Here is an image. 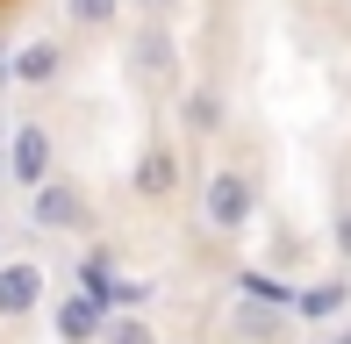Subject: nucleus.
<instances>
[{
    "instance_id": "nucleus-12",
    "label": "nucleus",
    "mask_w": 351,
    "mask_h": 344,
    "mask_svg": "<svg viewBox=\"0 0 351 344\" xmlns=\"http://www.w3.org/2000/svg\"><path fill=\"white\" fill-rule=\"evenodd\" d=\"M72 29H115L122 22V0H65Z\"/></svg>"
},
{
    "instance_id": "nucleus-15",
    "label": "nucleus",
    "mask_w": 351,
    "mask_h": 344,
    "mask_svg": "<svg viewBox=\"0 0 351 344\" xmlns=\"http://www.w3.org/2000/svg\"><path fill=\"white\" fill-rule=\"evenodd\" d=\"M294 344H330V337H294Z\"/></svg>"
},
{
    "instance_id": "nucleus-9",
    "label": "nucleus",
    "mask_w": 351,
    "mask_h": 344,
    "mask_svg": "<svg viewBox=\"0 0 351 344\" xmlns=\"http://www.w3.org/2000/svg\"><path fill=\"white\" fill-rule=\"evenodd\" d=\"M287 308H294L301 323H337V316H351V280H308L301 294H287Z\"/></svg>"
},
{
    "instance_id": "nucleus-3",
    "label": "nucleus",
    "mask_w": 351,
    "mask_h": 344,
    "mask_svg": "<svg viewBox=\"0 0 351 344\" xmlns=\"http://www.w3.org/2000/svg\"><path fill=\"white\" fill-rule=\"evenodd\" d=\"M93 223V194L72 180V172H51V180L29 186V230H51V237H72V230Z\"/></svg>"
},
{
    "instance_id": "nucleus-1",
    "label": "nucleus",
    "mask_w": 351,
    "mask_h": 344,
    "mask_svg": "<svg viewBox=\"0 0 351 344\" xmlns=\"http://www.w3.org/2000/svg\"><path fill=\"white\" fill-rule=\"evenodd\" d=\"M258 223V172H244L237 158H215L201 180V230L208 237H244Z\"/></svg>"
},
{
    "instance_id": "nucleus-14",
    "label": "nucleus",
    "mask_w": 351,
    "mask_h": 344,
    "mask_svg": "<svg viewBox=\"0 0 351 344\" xmlns=\"http://www.w3.org/2000/svg\"><path fill=\"white\" fill-rule=\"evenodd\" d=\"M330 344H351V323L344 316H337V330H330Z\"/></svg>"
},
{
    "instance_id": "nucleus-10",
    "label": "nucleus",
    "mask_w": 351,
    "mask_h": 344,
    "mask_svg": "<svg viewBox=\"0 0 351 344\" xmlns=\"http://www.w3.org/2000/svg\"><path fill=\"white\" fill-rule=\"evenodd\" d=\"M130 65L143 72V79H172V65H180V43H172L165 22H143L130 36Z\"/></svg>"
},
{
    "instance_id": "nucleus-7",
    "label": "nucleus",
    "mask_w": 351,
    "mask_h": 344,
    "mask_svg": "<svg viewBox=\"0 0 351 344\" xmlns=\"http://www.w3.org/2000/svg\"><path fill=\"white\" fill-rule=\"evenodd\" d=\"M180 130H186V144H215V136L230 130V93H222L215 79L180 86Z\"/></svg>"
},
{
    "instance_id": "nucleus-6",
    "label": "nucleus",
    "mask_w": 351,
    "mask_h": 344,
    "mask_svg": "<svg viewBox=\"0 0 351 344\" xmlns=\"http://www.w3.org/2000/svg\"><path fill=\"white\" fill-rule=\"evenodd\" d=\"M0 72H8L14 86H29V93H51V86L72 72V58H65V43H58V36H29V43H22V51H14Z\"/></svg>"
},
{
    "instance_id": "nucleus-4",
    "label": "nucleus",
    "mask_w": 351,
    "mask_h": 344,
    "mask_svg": "<svg viewBox=\"0 0 351 344\" xmlns=\"http://www.w3.org/2000/svg\"><path fill=\"white\" fill-rule=\"evenodd\" d=\"M186 186V158H180V144H165V136H158V144H143L136 151V165H130V194L136 201H172Z\"/></svg>"
},
{
    "instance_id": "nucleus-11",
    "label": "nucleus",
    "mask_w": 351,
    "mask_h": 344,
    "mask_svg": "<svg viewBox=\"0 0 351 344\" xmlns=\"http://www.w3.org/2000/svg\"><path fill=\"white\" fill-rule=\"evenodd\" d=\"M93 344H158V330H151L143 308H108L101 330H93Z\"/></svg>"
},
{
    "instance_id": "nucleus-2",
    "label": "nucleus",
    "mask_w": 351,
    "mask_h": 344,
    "mask_svg": "<svg viewBox=\"0 0 351 344\" xmlns=\"http://www.w3.org/2000/svg\"><path fill=\"white\" fill-rule=\"evenodd\" d=\"M58 172V136H51V122H36V115H14L8 122V144H0V180H14L29 194L36 180H51Z\"/></svg>"
},
{
    "instance_id": "nucleus-13",
    "label": "nucleus",
    "mask_w": 351,
    "mask_h": 344,
    "mask_svg": "<svg viewBox=\"0 0 351 344\" xmlns=\"http://www.w3.org/2000/svg\"><path fill=\"white\" fill-rule=\"evenodd\" d=\"M330 251L351 265V208H337V223H330Z\"/></svg>"
},
{
    "instance_id": "nucleus-5",
    "label": "nucleus",
    "mask_w": 351,
    "mask_h": 344,
    "mask_svg": "<svg viewBox=\"0 0 351 344\" xmlns=\"http://www.w3.org/2000/svg\"><path fill=\"white\" fill-rule=\"evenodd\" d=\"M43 294H51V280H43L36 258H0V323L22 330V323L43 308Z\"/></svg>"
},
{
    "instance_id": "nucleus-8",
    "label": "nucleus",
    "mask_w": 351,
    "mask_h": 344,
    "mask_svg": "<svg viewBox=\"0 0 351 344\" xmlns=\"http://www.w3.org/2000/svg\"><path fill=\"white\" fill-rule=\"evenodd\" d=\"M101 316H108V308H101V294H93V287H65V294H58V308H51V323H58V337H65V344H93Z\"/></svg>"
}]
</instances>
